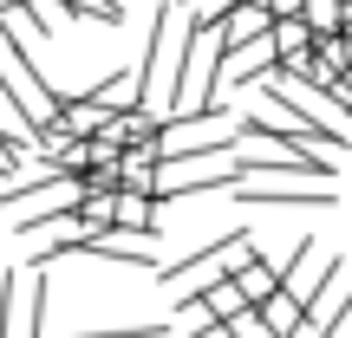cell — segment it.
<instances>
[{
	"mask_svg": "<svg viewBox=\"0 0 352 338\" xmlns=\"http://www.w3.org/2000/svg\"><path fill=\"white\" fill-rule=\"evenodd\" d=\"M248 254H254L248 228H228L222 241H209V248L183 254V261H176V267H164V274H157V280H164V287L176 293V300H196V293H209L215 280H228V274H235L241 261H248Z\"/></svg>",
	"mask_w": 352,
	"mask_h": 338,
	"instance_id": "cell-1",
	"label": "cell"
},
{
	"mask_svg": "<svg viewBox=\"0 0 352 338\" xmlns=\"http://www.w3.org/2000/svg\"><path fill=\"white\" fill-rule=\"evenodd\" d=\"M235 202L241 208H333L340 202V189L333 182H307V176H248V182H235Z\"/></svg>",
	"mask_w": 352,
	"mask_h": 338,
	"instance_id": "cell-2",
	"label": "cell"
},
{
	"mask_svg": "<svg viewBox=\"0 0 352 338\" xmlns=\"http://www.w3.org/2000/svg\"><path fill=\"white\" fill-rule=\"evenodd\" d=\"M340 319H352V261H340L320 287V300L307 306V338H333Z\"/></svg>",
	"mask_w": 352,
	"mask_h": 338,
	"instance_id": "cell-3",
	"label": "cell"
},
{
	"mask_svg": "<svg viewBox=\"0 0 352 338\" xmlns=\"http://www.w3.org/2000/svg\"><path fill=\"white\" fill-rule=\"evenodd\" d=\"M118 117H124V111H111V104H104L98 91H78V98H65V104H59L52 130H59V137H78V143H91V137H104V130H111Z\"/></svg>",
	"mask_w": 352,
	"mask_h": 338,
	"instance_id": "cell-4",
	"label": "cell"
},
{
	"mask_svg": "<svg viewBox=\"0 0 352 338\" xmlns=\"http://www.w3.org/2000/svg\"><path fill=\"white\" fill-rule=\"evenodd\" d=\"M333 267H340V261H333V254H327V261H320V241H300V248L287 254V274H280V287H287V293H294V300H300V306H314V300H320V287H327V274H333Z\"/></svg>",
	"mask_w": 352,
	"mask_h": 338,
	"instance_id": "cell-5",
	"label": "cell"
},
{
	"mask_svg": "<svg viewBox=\"0 0 352 338\" xmlns=\"http://www.w3.org/2000/svg\"><path fill=\"white\" fill-rule=\"evenodd\" d=\"M118 234L164 241V195H118Z\"/></svg>",
	"mask_w": 352,
	"mask_h": 338,
	"instance_id": "cell-6",
	"label": "cell"
},
{
	"mask_svg": "<svg viewBox=\"0 0 352 338\" xmlns=\"http://www.w3.org/2000/svg\"><path fill=\"white\" fill-rule=\"evenodd\" d=\"M267 33H274V13H267V0H241V7H228V20H222L228 52H235V46H254V39H267Z\"/></svg>",
	"mask_w": 352,
	"mask_h": 338,
	"instance_id": "cell-7",
	"label": "cell"
},
{
	"mask_svg": "<svg viewBox=\"0 0 352 338\" xmlns=\"http://www.w3.org/2000/svg\"><path fill=\"white\" fill-rule=\"evenodd\" d=\"M254 313H261V332H267V338H307V306L294 300L287 287H280L274 300H261Z\"/></svg>",
	"mask_w": 352,
	"mask_h": 338,
	"instance_id": "cell-8",
	"label": "cell"
},
{
	"mask_svg": "<svg viewBox=\"0 0 352 338\" xmlns=\"http://www.w3.org/2000/svg\"><path fill=\"white\" fill-rule=\"evenodd\" d=\"M228 280H235V287L248 293V306H261V300H274V293H280V267L267 261L261 248H254V254H248V261H241V267H235Z\"/></svg>",
	"mask_w": 352,
	"mask_h": 338,
	"instance_id": "cell-9",
	"label": "cell"
},
{
	"mask_svg": "<svg viewBox=\"0 0 352 338\" xmlns=\"http://www.w3.org/2000/svg\"><path fill=\"white\" fill-rule=\"evenodd\" d=\"M346 13H352L346 0H307L300 20L314 26V39H340V33H346Z\"/></svg>",
	"mask_w": 352,
	"mask_h": 338,
	"instance_id": "cell-10",
	"label": "cell"
},
{
	"mask_svg": "<svg viewBox=\"0 0 352 338\" xmlns=\"http://www.w3.org/2000/svg\"><path fill=\"white\" fill-rule=\"evenodd\" d=\"M72 338H170V326H85Z\"/></svg>",
	"mask_w": 352,
	"mask_h": 338,
	"instance_id": "cell-11",
	"label": "cell"
},
{
	"mask_svg": "<svg viewBox=\"0 0 352 338\" xmlns=\"http://www.w3.org/2000/svg\"><path fill=\"white\" fill-rule=\"evenodd\" d=\"M267 13H274V20H300L307 0H267Z\"/></svg>",
	"mask_w": 352,
	"mask_h": 338,
	"instance_id": "cell-12",
	"label": "cell"
},
{
	"mask_svg": "<svg viewBox=\"0 0 352 338\" xmlns=\"http://www.w3.org/2000/svg\"><path fill=\"white\" fill-rule=\"evenodd\" d=\"M13 7H20V0H0V13H13Z\"/></svg>",
	"mask_w": 352,
	"mask_h": 338,
	"instance_id": "cell-13",
	"label": "cell"
},
{
	"mask_svg": "<svg viewBox=\"0 0 352 338\" xmlns=\"http://www.w3.org/2000/svg\"><path fill=\"white\" fill-rule=\"evenodd\" d=\"M346 39H352V13H346Z\"/></svg>",
	"mask_w": 352,
	"mask_h": 338,
	"instance_id": "cell-14",
	"label": "cell"
},
{
	"mask_svg": "<svg viewBox=\"0 0 352 338\" xmlns=\"http://www.w3.org/2000/svg\"><path fill=\"white\" fill-rule=\"evenodd\" d=\"M346 7H352V0H346Z\"/></svg>",
	"mask_w": 352,
	"mask_h": 338,
	"instance_id": "cell-15",
	"label": "cell"
}]
</instances>
